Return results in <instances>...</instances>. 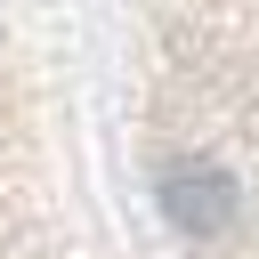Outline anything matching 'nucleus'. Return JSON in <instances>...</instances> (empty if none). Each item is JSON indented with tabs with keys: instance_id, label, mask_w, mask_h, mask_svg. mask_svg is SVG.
I'll return each instance as SVG.
<instances>
[{
	"instance_id": "f257e3e1",
	"label": "nucleus",
	"mask_w": 259,
	"mask_h": 259,
	"mask_svg": "<svg viewBox=\"0 0 259 259\" xmlns=\"http://www.w3.org/2000/svg\"><path fill=\"white\" fill-rule=\"evenodd\" d=\"M162 202H170V219H178V227L210 235V227L227 219V178H219V170H202V162H194V170H170V178H162Z\"/></svg>"
}]
</instances>
